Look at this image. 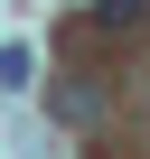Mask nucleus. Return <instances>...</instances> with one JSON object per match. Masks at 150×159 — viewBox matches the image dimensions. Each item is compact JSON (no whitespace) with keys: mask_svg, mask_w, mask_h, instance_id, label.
<instances>
[{"mask_svg":"<svg viewBox=\"0 0 150 159\" xmlns=\"http://www.w3.org/2000/svg\"><path fill=\"white\" fill-rule=\"evenodd\" d=\"M47 112H56L66 131H94V122H103V94H94V84H56V94H47Z\"/></svg>","mask_w":150,"mask_h":159,"instance_id":"f257e3e1","label":"nucleus"},{"mask_svg":"<svg viewBox=\"0 0 150 159\" xmlns=\"http://www.w3.org/2000/svg\"><path fill=\"white\" fill-rule=\"evenodd\" d=\"M94 28H113V38L150 28V0H94Z\"/></svg>","mask_w":150,"mask_h":159,"instance_id":"f03ea898","label":"nucleus"},{"mask_svg":"<svg viewBox=\"0 0 150 159\" xmlns=\"http://www.w3.org/2000/svg\"><path fill=\"white\" fill-rule=\"evenodd\" d=\"M28 84V47H0V94H19Z\"/></svg>","mask_w":150,"mask_h":159,"instance_id":"7ed1b4c3","label":"nucleus"}]
</instances>
